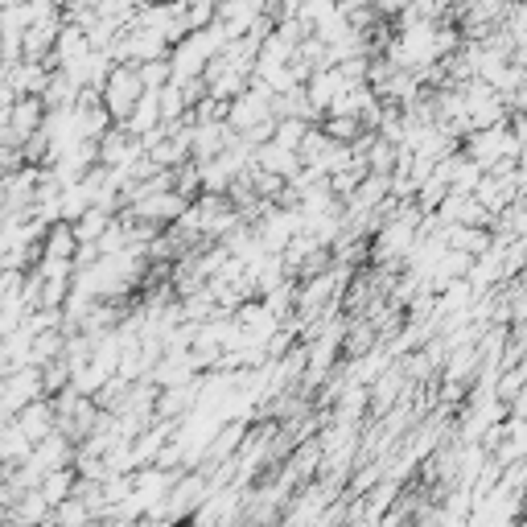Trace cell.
Masks as SVG:
<instances>
[{
    "instance_id": "cell-25",
    "label": "cell",
    "mask_w": 527,
    "mask_h": 527,
    "mask_svg": "<svg viewBox=\"0 0 527 527\" xmlns=\"http://www.w3.org/2000/svg\"><path fill=\"white\" fill-rule=\"evenodd\" d=\"M29 25H33L29 0H13V5L0 9V33H25Z\"/></svg>"
},
{
    "instance_id": "cell-11",
    "label": "cell",
    "mask_w": 527,
    "mask_h": 527,
    "mask_svg": "<svg viewBox=\"0 0 527 527\" xmlns=\"http://www.w3.org/2000/svg\"><path fill=\"white\" fill-rule=\"evenodd\" d=\"M490 243H495V231H490V227L445 223V248H458V252H466V256H482Z\"/></svg>"
},
{
    "instance_id": "cell-27",
    "label": "cell",
    "mask_w": 527,
    "mask_h": 527,
    "mask_svg": "<svg viewBox=\"0 0 527 527\" xmlns=\"http://www.w3.org/2000/svg\"><path fill=\"white\" fill-rule=\"evenodd\" d=\"M305 128H309V120H301V116H280L272 140H276V145H285V149H297L301 136H305Z\"/></svg>"
},
{
    "instance_id": "cell-6",
    "label": "cell",
    "mask_w": 527,
    "mask_h": 527,
    "mask_svg": "<svg viewBox=\"0 0 527 527\" xmlns=\"http://www.w3.org/2000/svg\"><path fill=\"white\" fill-rule=\"evenodd\" d=\"M75 453H79V445L70 441L66 433H58V429H54L50 437L33 441V449H29V462L46 474V470H58V466H75Z\"/></svg>"
},
{
    "instance_id": "cell-24",
    "label": "cell",
    "mask_w": 527,
    "mask_h": 527,
    "mask_svg": "<svg viewBox=\"0 0 527 527\" xmlns=\"http://www.w3.org/2000/svg\"><path fill=\"white\" fill-rule=\"evenodd\" d=\"M136 75L145 83V91H161L173 79V70H169V58H149V62H136Z\"/></svg>"
},
{
    "instance_id": "cell-3",
    "label": "cell",
    "mask_w": 527,
    "mask_h": 527,
    "mask_svg": "<svg viewBox=\"0 0 527 527\" xmlns=\"http://www.w3.org/2000/svg\"><path fill=\"white\" fill-rule=\"evenodd\" d=\"M186 206H190V198H182L178 190H157V194H149V198H136L132 206H124V215L145 219V223H157V227H169L173 219H182Z\"/></svg>"
},
{
    "instance_id": "cell-12",
    "label": "cell",
    "mask_w": 527,
    "mask_h": 527,
    "mask_svg": "<svg viewBox=\"0 0 527 527\" xmlns=\"http://www.w3.org/2000/svg\"><path fill=\"white\" fill-rule=\"evenodd\" d=\"M252 165L272 169V173H280V178H289V182L301 173L297 149H285V145H276V140H264V145H256V161H252Z\"/></svg>"
},
{
    "instance_id": "cell-23",
    "label": "cell",
    "mask_w": 527,
    "mask_h": 527,
    "mask_svg": "<svg viewBox=\"0 0 527 527\" xmlns=\"http://www.w3.org/2000/svg\"><path fill=\"white\" fill-rule=\"evenodd\" d=\"M248 178H252L256 194H260V198H268V202H276L280 194H285V186H289V178H280V173L260 169V165H252V169H248Z\"/></svg>"
},
{
    "instance_id": "cell-5",
    "label": "cell",
    "mask_w": 527,
    "mask_h": 527,
    "mask_svg": "<svg viewBox=\"0 0 527 527\" xmlns=\"http://www.w3.org/2000/svg\"><path fill=\"white\" fill-rule=\"evenodd\" d=\"M239 132L227 124V120H198L194 124V136H190V161H210L219 157Z\"/></svg>"
},
{
    "instance_id": "cell-17",
    "label": "cell",
    "mask_w": 527,
    "mask_h": 527,
    "mask_svg": "<svg viewBox=\"0 0 527 527\" xmlns=\"http://www.w3.org/2000/svg\"><path fill=\"white\" fill-rule=\"evenodd\" d=\"M75 478H79V470H75V466H58V470H46V474H42L38 490L46 495V503H50V507H58L62 499H70V490H75Z\"/></svg>"
},
{
    "instance_id": "cell-8",
    "label": "cell",
    "mask_w": 527,
    "mask_h": 527,
    "mask_svg": "<svg viewBox=\"0 0 527 527\" xmlns=\"http://www.w3.org/2000/svg\"><path fill=\"white\" fill-rule=\"evenodd\" d=\"M149 375H153L157 388H173V383H190V379L198 375V367H194V359H190V346H182V350H165V355L157 359V367H153Z\"/></svg>"
},
{
    "instance_id": "cell-19",
    "label": "cell",
    "mask_w": 527,
    "mask_h": 527,
    "mask_svg": "<svg viewBox=\"0 0 527 527\" xmlns=\"http://www.w3.org/2000/svg\"><path fill=\"white\" fill-rule=\"evenodd\" d=\"M161 124V103H157V91H145L136 99V108H132V116L124 120V128H132L136 136H145V132H153Z\"/></svg>"
},
{
    "instance_id": "cell-14",
    "label": "cell",
    "mask_w": 527,
    "mask_h": 527,
    "mask_svg": "<svg viewBox=\"0 0 527 527\" xmlns=\"http://www.w3.org/2000/svg\"><path fill=\"white\" fill-rule=\"evenodd\" d=\"M79 83L66 75V70H50V79H46V87H42V103L46 108H75V99H79Z\"/></svg>"
},
{
    "instance_id": "cell-7",
    "label": "cell",
    "mask_w": 527,
    "mask_h": 527,
    "mask_svg": "<svg viewBox=\"0 0 527 527\" xmlns=\"http://www.w3.org/2000/svg\"><path fill=\"white\" fill-rule=\"evenodd\" d=\"M13 420L21 425V433H25L29 441H42V437H50V433L58 429V416H54V400H50V396L29 400Z\"/></svg>"
},
{
    "instance_id": "cell-15",
    "label": "cell",
    "mask_w": 527,
    "mask_h": 527,
    "mask_svg": "<svg viewBox=\"0 0 527 527\" xmlns=\"http://www.w3.org/2000/svg\"><path fill=\"white\" fill-rule=\"evenodd\" d=\"M75 248H79V235L66 219L50 223L46 235H42V256H58V260H75Z\"/></svg>"
},
{
    "instance_id": "cell-26",
    "label": "cell",
    "mask_w": 527,
    "mask_h": 527,
    "mask_svg": "<svg viewBox=\"0 0 527 527\" xmlns=\"http://www.w3.org/2000/svg\"><path fill=\"white\" fill-rule=\"evenodd\" d=\"M91 519H95V511H91L79 495H70V499H62V503L54 507V519H50V523H62V527H66V523H91Z\"/></svg>"
},
{
    "instance_id": "cell-2",
    "label": "cell",
    "mask_w": 527,
    "mask_h": 527,
    "mask_svg": "<svg viewBox=\"0 0 527 527\" xmlns=\"http://www.w3.org/2000/svg\"><path fill=\"white\" fill-rule=\"evenodd\" d=\"M42 120H46V103H42V95H17L13 99V108H9V124L0 128V140L5 145H25V140L42 128Z\"/></svg>"
},
{
    "instance_id": "cell-16",
    "label": "cell",
    "mask_w": 527,
    "mask_h": 527,
    "mask_svg": "<svg viewBox=\"0 0 527 527\" xmlns=\"http://www.w3.org/2000/svg\"><path fill=\"white\" fill-rule=\"evenodd\" d=\"M62 346H66V334H62V326L38 330V334H33V342H29V363H33V367H46V363L62 359Z\"/></svg>"
},
{
    "instance_id": "cell-20",
    "label": "cell",
    "mask_w": 527,
    "mask_h": 527,
    "mask_svg": "<svg viewBox=\"0 0 527 527\" xmlns=\"http://www.w3.org/2000/svg\"><path fill=\"white\" fill-rule=\"evenodd\" d=\"M128 388H132V379H124V375L116 371V375H108V379L99 383L95 404H99L103 412H120V408H124V400H128Z\"/></svg>"
},
{
    "instance_id": "cell-22",
    "label": "cell",
    "mask_w": 527,
    "mask_h": 527,
    "mask_svg": "<svg viewBox=\"0 0 527 527\" xmlns=\"http://www.w3.org/2000/svg\"><path fill=\"white\" fill-rule=\"evenodd\" d=\"M116 215H108V210H99V206H87L83 210V215L75 219V223H70V227H75V235H79V243H95L103 231H108V223H112Z\"/></svg>"
},
{
    "instance_id": "cell-21",
    "label": "cell",
    "mask_w": 527,
    "mask_h": 527,
    "mask_svg": "<svg viewBox=\"0 0 527 527\" xmlns=\"http://www.w3.org/2000/svg\"><path fill=\"white\" fill-rule=\"evenodd\" d=\"M322 128H326L330 140H342V145H350V140H359L367 132L359 116H346V112H326L322 116Z\"/></svg>"
},
{
    "instance_id": "cell-9",
    "label": "cell",
    "mask_w": 527,
    "mask_h": 527,
    "mask_svg": "<svg viewBox=\"0 0 527 527\" xmlns=\"http://www.w3.org/2000/svg\"><path fill=\"white\" fill-rule=\"evenodd\" d=\"M350 83L342 79V70L338 66H318V70H313V75L305 79V91H309V103H313V108H318V112H326L330 108V103L346 91Z\"/></svg>"
},
{
    "instance_id": "cell-28",
    "label": "cell",
    "mask_w": 527,
    "mask_h": 527,
    "mask_svg": "<svg viewBox=\"0 0 527 527\" xmlns=\"http://www.w3.org/2000/svg\"><path fill=\"white\" fill-rule=\"evenodd\" d=\"M70 383V367H66V359H54V363H46L42 367V388H46V396H58L62 388Z\"/></svg>"
},
{
    "instance_id": "cell-18",
    "label": "cell",
    "mask_w": 527,
    "mask_h": 527,
    "mask_svg": "<svg viewBox=\"0 0 527 527\" xmlns=\"http://www.w3.org/2000/svg\"><path fill=\"white\" fill-rule=\"evenodd\" d=\"M396 153H400V145H392L388 136H379V132L371 128V136H367V149H363V161H367V169H375V173H392V169H396Z\"/></svg>"
},
{
    "instance_id": "cell-13",
    "label": "cell",
    "mask_w": 527,
    "mask_h": 527,
    "mask_svg": "<svg viewBox=\"0 0 527 527\" xmlns=\"http://www.w3.org/2000/svg\"><path fill=\"white\" fill-rule=\"evenodd\" d=\"M50 62H29V58H21V62H13L9 66V87L17 91V95H42V87H46V79H50Z\"/></svg>"
},
{
    "instance_id": "cell-4",
    "label": "cell",
    "mask_w": 527,
    "mask_h": 527,
    "mask_svg": "<svg viewBox=\"0 0 527 527\" xmlns=\"http://www.w3.org/2000/svg\"><path fill=\"white\" fill-rule=\"evenodd\" d=\"M140 153H145V140H140L132 128H124V124H112L108 132L99 136V165H120V169H128Z\"/></svg>"
},
{
    "instance_id": "cell-1",
    "label": "cell",
    "mask_w": 527,
    "mask_h": 527,
    "mask_svg": "<svg viewBox=\"0 0 527 527\" xmlns=\"http://www.w3.org/2000/svg\"><path fill=\"white\" fill-rule=\"evenodd\" d=\"M99 95H103V108L112 112V124H124L136 108V99L145 95V83L136 75V62H116L108 70V79H103Z\"/></svg>"
},
{
    "instance_id": "cell-10",
    "label": "cell",
    "mask_w": 527,
    "mask_h": 527,
    "mask_svg": "<svg viewBox=\"0 0 527 527\" xmlns=\"http://www.w3.org/2000/svg\"><path fill=\"white\" fill-rule=\"evenodd\" d=\"M194 404H198V375H194L190 383H173V388H161L153 412H157L161 420H182Z\"/></svg>"
}]
</instances>
